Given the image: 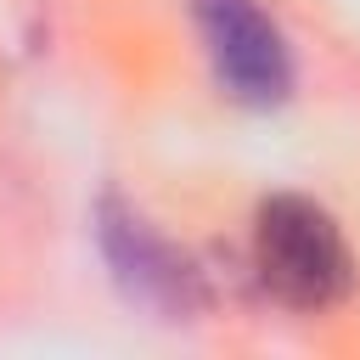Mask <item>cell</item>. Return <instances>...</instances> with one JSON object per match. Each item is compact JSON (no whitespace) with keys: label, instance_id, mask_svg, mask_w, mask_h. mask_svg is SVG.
Returning <instances> with one entry per match:
<instances>
[{"label":"cell","instance_id":"obj_1","mask_svg":"<svg viewBox=\"0 0 360 360\" xmlns=\"http://www.w3.org/2000/svg\"><path fill=\"white\" fill-rule=\"evenodd\" d=\"M253 270H259V287L287 309H326L354 287V259L338 219L298 191H276L259 202Z\"/></svg>","mask_w":360,"mask_h":360},{"label":"cell","instance_id":"obj_2","mask_svg":"<svg viewBox=\"0 0 360 360\" xmlns=\"http://www.w3.org/2000/svg\"><path fill=\"white\" fill-rule=\"evenodd\" d=\"M197 28L219 84L242 107H281L292 96V56L259 0H197Z\"/></svg>","mask_w":360,"mask_h":360},{"label":"cell","instance_id":"obj_3","mask_svg":"<svg viewBox=\"0 0 360 360\" xmlns=\"http://www.w3.org/2000/svg\"><path fill=\"white\" fill-rule=\"evenodd\" d=\"M96 219H101V248H107L112 276H118L141 304H158V309H169V315H186V309L202 304V281H197V270L186 264V253L169 248L141 214H129L124 202L107 197Z\"/></svg>","mask_w":360,"mask_h":360}]
</instances>
